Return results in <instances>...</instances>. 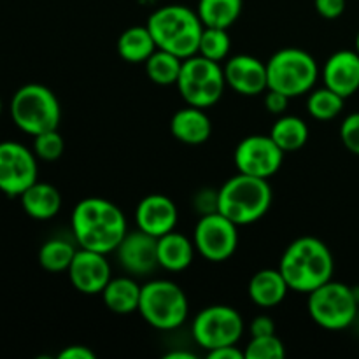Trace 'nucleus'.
Here are the masks:
<instances>
[{
    "mask_svg": "<svg viewBox=\"0 0 359 359\" xmlns=\"http://www.w3.org/2000/svg\"><path fill=\"white\" fill-rule=\"evenodd\" d=\"M70 226L79 248L102 255L114 252L128 231L123 210L114 202L100 196H90L77 202Z\"/></svg>",
    "mask_w": 359,
    "mask_h": 359,
    "instance_id": "nucleus-1",
    "label": "nucleus"
},
{
    "mask_svg": "<svg viewBox=\"0 0 359 359\" xmlns=\"http://www.w3.org/2000/svg\"><path fill=\"white\" fill-rule=\"evenodd\" d=\"M279 270L290 290L309 294L332 279L335 259L321 238L307 235L293 241L284 249Z\"/></svg>",
    "mask_w": 359,
    "mask_h": 359,
    "instance_id": "nucleus-2",
    "label": "nucleus"
},
{
    "mask_svg": "<svg viewBox=\"0 0 359 359\" xmlns=\"http://www.w3.org/2000/svg\"><path fill=\"white\" fill-rule=\"evenodd\" d=\"M146 27L149 28L158 49L182 60L198 53L203 23L191 7L179 4L160 7L147 18Z\"/></svg>",
    "mask_w": 359,
    "mask_h": 359,
    "instance_id": "nucleus-3",
    "label": "nucleus"
},
{
    "mask_svg": "<svg viewBox=\"0 0 359 359\" xmlns=\"http://www.w3.org/2000/svg\"><path fill=\"white\" fill-rule=\"evenodd\" d=\"M272 205V188L269 179L241 174L228 179L217 189V212L233 221L237 226L256 223Z\"/></svg>",
    "mask_w": 359,
    "mask_h": 359,
    "instance_id": "nucleus-4",
    "label": "nucleus"
},
{
    "mask_svg": "<svg viewBox=\"0 0 359 359\" xmlns=\"http://www.w3.org/2000/svg\"><path fill=\"white\" fill-rule=\"evenodd\" d=\"M9 112L14 125L34 137L56 130L62 119V107L56 95L48 86L37 83L25 84L13 95Z\"/></svg>",
    "mask_w": 359,
    "mask_h": 359,
    "instance_id": "nucleus-5",
    "label": "nucleus"
},
{
    "mask_svg": "<svg viewBox=\"0 0 359 359\" xmlns=\"http://www.w3.org/2000/svg\"><path fill=\"white\" fill-rule=\"evenodd\" d=\"M269 88L287 95L302 97L314 90L319 77V65L314 56L300 48H284L273 53L266 62Z\"/></svg>",
    "mask_w": 359,
    "mask_h": 359,
    "instance_id": "nucleus-6",
    "label": "nucleus"
},
{
    "mask_svg": "<svg viewBox=\"0 0 359 359\" xmlns=\"http://www.w3.org/2000/svg\"><path fill=\"white\" fill-rule=\"evenodd\" d=\"M137 311L147 325L168 332L179 328L188 319V297L179 284L167 279H154L140 290Z\"/></svg>",
    "mask_w": 359,
    "mask_h": 359,
    "instance_id": "nucleus-7",
    "label": "nucleus"
},
{
    "mask_svg": "<svg viewBox=\"0 0 359 359\" xmlns=\"http://www.w3.org/2000/svg\"><path fill=\"white\" fill-rule=\"evenodd\" d=\"M186 105L207 109L221 100L226 88L223 65L202 55L182 60L181 74L175 83Z\"/></svg>",
    "mask_w": 359,
    "mask_h": 359,
    "instance_id": "nucleus-8",
    "label": "nucleus"
},
{
    "mask_svg": "<svg viewBox=\"0 0 359 359\" xmlns=\"http://www.w3.org/2000/svg\"><path fill=\"white\" fill-rule=\"evenodd\" d=\"M307 309L316 325L330 332H340L356 321L359 297L354 287L330 279L309 293Z\"/></svg>",
    "mask_w": 359,
    "mask_h": 359,
    "instance_id": "nucleus-9",
    "label": "nucleus"
},
{
    "mask_svg": "<svg viewBox=\"0 0 359 359\" xmlns=\"http://www.w3.org/2000/svg\"><path fill=\"white\" fill-rule=\"evenodd\" d=\"M191 333L195 342L209 353L217 347L238 344L244 335V319L230 305H209L195 316Z\"/></svg>",
    "mask_w": 359,
    "mask_h": 359,
    "instance_id": "nucleus-10",
    "label": "nucleus"
},
{
    "mask_svg": "<svg viewBox=\"0 0 359 359\" xmlns=\"http://www.w3.org/2000/svg\"><path fill=\"white\" fill-rule=\"evenodd\" d=\"M193 242L207 262H226L238 248V226L217 210L203 214L195 226Z\"/></svg>",
    "mask_w": 359,
    "mask_h": 359,
    "instance_id": "nucleus-11",
    "label": "nucleus"
},
{
    "mask_svg": "<svg viewBox=\"0 0 359 359\" xmlns=\"http://www.w3.org/2000/svg\"><path fill=\"white\" fill-rule=\"evenodd\" d=\"M35 153L14 140L0 142V191L7 196H18L30 188L39 175Z\"/></svg>",
    "mask_w": 359,
    "mask_h": 359,
    "instance_id": "nucleus-12",
    "label": "nucleus"
},
{
    "mask_svg": "<svg viewBox=\"0 0 359 359\" xmlns=\"http://www.w3.org/2000/svg\"><path fill=\"white\" fill-rule=\"evenodd\" d=\"M284 151L270 135H249L237 144L233 153L235 167L241 174L270 179L283 167Z\"/></svg>",
    "mask_w": 359,
    "mask_h": 359,
    "instance_id": "nucleus-13",
    "label": "nucleus"
},
{
    "mask_svg": "<svg viewBox=\"0 0 359 359\" xmlns=\"http://www.w3.org/2000/svg\"><path fill=\"white\" fill-rule=\"evenodd\" d=\"M114 252L121 269L130 276H149L160 269L158 238L139 228L135 231H126Z\"/></svg>",
    "mask_w": 359,
    "mask_h": 359,
    "instance_id": "nucleus-14",
    "label": "nucleus"
},
{
    "mask_svg": "<svg viewBox=\"0 0 359 359\" xmlns=\"http://www.w3.org/2000/svg\"><path fill=\"white\" fill-rule=\"evenodd\" d=\"M67 272L72 286L83 294H102L109 280L112 279L107 255L83 248L77 249Z\"/></svg>",
    "mask_w": 359,
    "mask_h": 359,
    "instance_id": "nucleus-15",
    "label": "nucleus"
},
{
    "mask_svg": "<svg viewBox=\"0 0 359 359\" xmlns=\"http://www.w3.org/2000/svg\"><path fill=\"white\" fill-rule=\"evenodd\" d=\"M226 86L242 97H258L269 88L266 63L251 55H235L223 65Z\"/></svg>",
    "mask_w": 359,
    "mask_h": 359,
    "instance_id": "nucleus-16",
    "label": "nucleus"
},
{
    "mask_svg": "<svg viewBox=\"0 0 359 359\" xmlns=\"http://www.w3.org/2000/svg\"><path fill=\"white\" fill-rule=\"evenodd\" d=\"M179 219L177 205L161 193L144 196L135 209L137 228L160 238L175 230Z\"/></svg>",
    "mask_w": 359,
    "mask_h": 359,
    "instance_id": "nucleus-17",
    "label": "nucleus"
},
{
    "mask_svg": "<svg viewBox=\"0 0 359 359\" xmlns=\"http://www.w3.org/2000/svg\"><path fill=\"white\" fill-rule=\"evenodd\" d=\"M325 86L349 98L359 90V53L356 49L335 51L323 65Z\"/></svg>",
    "mask_w": 359,
    "mask_h": 359,
    "instance_id": "nucleus-18",
    "label": "nucleus"
},
{
    "mask_svg": "<svg viewBox=\"0 0 359 359\" xmlns=\"http://www.w3.org/2000/svg\"><path fill=\"white\" fill-rule=\"evenodd\" d=\"M170 132L179 142L198 146L212 135V121L205 114V109L186 105L172 116Z\"/></svg>",
    "mask_w": 359,
    "mask_h": 359,
    "instance_id": "nucleus-19",
    "label": "nucleus"
},
{
    "mask_svg": "<svg viewBox=\"0 0 359 359\" xmlns=\"http://www.w3.org/2000/svg\"><path fill=\"white\" fill-rule=\"evenodd\" d=\"M290 286L279 269H263L251 277L248 286L249 298L262 309H273L286 298Z\"/></svg>",
    "mask_w": 359,
    "mask_h": 359,
    "instance_id": "nucleus-20",
    "label": "nucleus"
},
{
    "mask_svg": "<svg viewBox=\"0 0 359 359\" xmlns=\"http://www.w3.org/2000/svg\"><path fill=\"white\" fill-rule=\"evenodd\" d=\"M25 212L37 221H48L55 217L62 209V195L58 188L49 182L35 181L20 196Z\"/></svg>",
    "mask_w": 359,
    "mask_h": 359,
    "instance_id": "nucleus-21",
    "label": "nucleus"
},
{
    "mask_svg": "<svg viewBox=\"0 0 359 359\" xmlns=\"http://www.w3.org/2000/svg\"><path fill=\"white\" fill-rule=\"evenodd\" d=\"M195 242L179 231H168L158 238V263L168 272H182L195 258Z\"/></svg>",
    "mask_w": 359,
    "mask_h": 359,
    "instance_id": "nucleus-22",
    "label": "nucleus"
},
{
    "mask_svg": "<svg viewBox=\"0 0 359 359\" xmlns=\"http://www.w3.org/2000/svg\"><path fill=\"white\" fill-rule=\"evenodd\" d=\"M140 290L142 286L132 277H112L102 291V300L116 314H132L139 309Z\"/></svg>",
    "mask_w": 359,
    "mask_h": 359,
    "instance_id": "nucleus-23",
    "label": "nucleus"
},
{
    "mask_svg": "<svg viewBox=\"0 0 359 359\" xmlns=\"http://www.w3.org/2000/svg\"><path fill=\"white\" fill-rule=\"evenodd\" d=\"M116 48H118V55L130 63H146V60L158 49L146 25L126 28L118 37Z\"/></svg>",
    "mask_w": 359,
    "mask_h": 359,
    "instance_id": "nucleus-24",
    "label": "nucleus"
},
{
    "mask_svg": "<svg viewBox=\"0 0 359 359\" xmlns=\"http://www.w3.org/2000/svg\"><path fill=\"white\" fill-rule=\"evenodd\" d=\"M244 0H198L196 14L203 27L230 28L242 14Z\"/></svg>",
    "mask_w": 359,
    "mask_h": 359,
    "instance_id": "nucleus-25",
    "label": "nucleus"
},
{
    "mask_svg": "<svg viewBox=\"0 0 359 359\" xmlns=\"http://www.w3.org/2000/svg\"><path fill=\"white\" fill-rule=\"evenodd\" d=\"M269 135L284 153H294L307 144L309 126L298 116H279Z\"/></svg>",
    "mask_w": 359,
    "mask_h": 359,
    "instance_id": "nucleus-26",
    "label": "nucleus"
},
{
    "mask_svg": "<svg viewBox=\"0 0 359 359\" xmlns=\"http://www.w3.org/2000/svg\"><path fill=\"white\" fill-rule=\"evenodd\" d=\"M146 74L154 84L160 86H170L175 84L179 79L182 67V58L172 55V53L156 49L149 58L146 60Z\"/></svg>",
    "mask_w": 359,
    "mask_h": 359,
    "instance_id": "nucleus-27",
    "label": "nucleus"
},
{
    "mask_svg": "<svg viewBox=\"0 0 359 359\" xmlns=\"http://www.w3.org/2000/svg\"><path fill=\"white\" fill-rule=\"evenodd\" d=\"M76 252V245L65 238H51L39 249V263L48 272H67Z\"/></svg>",
    "mask_w": 359,
    "mask_h": 359,
    "instance_id": "nucleus-28",
    "label": "nucleus"
},
{
    "mask_svg": "<svg viewBox=\"0 0 359 359\" xmlns=\"http://www.w3.org/2000/svg\"><path fill=\"white\" fill-rule=\"evenodd\" d=\"M344 104H346V98L330 90L328 86L309 91L307 111L318 121H332V119H335L344 111Z\"/></svg>",
    "mask_w": 359,
    "mask_h": 359,
    "instance_id": "nucleus-29",
    "label": "nucleus"
},
{
    "mask_svg": "<svg viewBox=\"0 0 359 359\" xmlns=\"http://www.w3.org/2000/svg\"><path fill=\"white\" fill-rule=\"evenodd\" d=\"M230 49L231 41L226 28L203 27L198 42V53L196 55H202L205 58L212 60V62L221 63L230 55Z\"/></svg>",
    "mask_w": 359,
    "mask_h": 359,
    "instance_id": "nucleus-30",
    "label": "nucleus"
},
{
    "mask_svg": "<svg viewBox=\"0 0 359 359\" xmlns=\"http://www.w3.org/2000/svg\"><path fill=\"white\" fill-rule=\"evenodd\" d=\"M245 359H284L286 347L277 335L252 337L244 349Z\"/></svg>",
    "mask_w": 359,
    "mask_h": 359,
    "instance_id": "nucleus-31",
    "label": "nucleus"
},
{
    "mask_svg": "<svg viewBox=\"0 0 359 359\" xmlns=\"http://www.w3.org/2000/svg\"><path fill=\"white\" fill-rule=\"evenodd\" d=\"M65 140L60 135L58 128L42 132L34 137V153L42 161H56L63 154Z\"/></svg>",
    "mask_w": 359,
    "mask_h": 359,
    "instance_id": "nucleus-32",
    "label": "nucleus"
},
{
    "mask_svg": "<svg viewBox=\"0 0 359 359\" xmlns=\"http://www.w3.org/2000/svg\"><path fill=\"white\" fill-rule=\"evenodd\" d=\"M340 140L349 153L359 156V112L344 118L340 125Z\"/></svg>",
    "mask_w": 359,
    "mask_h": 359,
    "instance_id": "nucleus-33",
    "label": "nucleus"
},
{
    "mask_svg": "<svg viewBox=\"0 0 359 359\" xmlns=\"http://www.w3.org/2000/svg\"><path fill=\"white\" fill-rule=\"evenodd\" d=\"M347 0H314V9L325 20H337L346 13Z\"/></svg>",
    "mask_w": 359,
    "mask_h": 359,
    "instance_id": "nucleus-34",
    "label": "nucleus"
},
{
    "mask_svg": "<svg viewBox=\"0 0 359 359\" xmlns=\"http://www.w3.org/2000/svg\"><path fill=\"white\" fill-rule=\"evenodd\" d=\"M263 95H265V98H263V104H265L266 111H269L270 114L283 116L284 112H286L287 104H290V100H291L287 95L280 93V91H276V90H266Z\"/></svg>",
    "mask_w": 359,
    "mask_h": 359,
    "instance_id": "nucleus-35",
    "label": "nucleus"
},
{
    "mask_svg": "<svg viewBox=\"0 0 359 359\" xmlns=\"http://www.w3.org/2000/svg\"><path fill=\"white\" fill-rule=\"evenodd\" d=\"M249 332H251V337L276 335V323L269 316H256L249 325Z\"/></svg>",
    "mask_w": 359,
    "mask_h": 359,
    "instance_id": "nucleus-36",
    "label": "nucleus"
},
{
    "mask_svg": "<svg viewBox=\"0 0 359 359\" xmlns=\"http://www.w3.org/2000/svg\"><path fill=\"white\" fill-rule=\"evenodd\" d=\"M58 359H97V354L86 346H69L60 351Z\"/></svg>",
    "mask_w": 359,
    "mask_h": 359,
    "instance_id": "nucleus-37",
    "label": "nucleus"
},
{
    "mask_svg": "<svg viewBox=\"0 0 359 359\" xmlns=\"http://www.w3.org/2000/svg\"><path fill=\"white\" fill-rule=\"evenodd\" d=\"M207 358L209 359H245L244 351H241L235 346H224V347H217V349H212L207 353Z\"/></svg>",
    "mask_w": 359,
    "mask_h": 359,
    "instance_id": "nucleus-38",
    "label": "nucleus"
},
{
    "mask_svg": "<svg viewBox=\"0 0 359 359\" xmlns=\"http://www.w3.org/2000/svg\"><path fill=\"white\" fill-rule=\"evenodd\" d=\"M165 359H195V356L186 351H174V353L165 354Z\"/></svg>",
    "mask_w": 359,
    "mask_h": 359,
    "instance_id": "nucleus-39",
    "label": "nucleus"
},
{
    "mask_svg": "<svg viewBox=\"0 0 359 359\" xmlns=\"http://www.w3.org/2000/svg\"><path fill=\"white\" fill-rule=\"evenodd\" d=\"M354 46H356V48H354V49H356V51L359 53V32H358V35H356V42H354Z\"/></svg>",
    "mask_w": 359,
    "mask_h": 359,
    "instance_id": "nucleus-40",
    "label": "nucleus"
},
{
    "mask_svg": "<svg viewBox=\"0 0 359 359\" xmlns=\"http://www.w3.org/2000/svg\"><path fill=\"white\" fill-rule=\"evenodd\" d=\"M0 114H2V100H0Z\"/></svg>",
    "mask_w": 359,
    "mask_h": 359,
    "instance_id": "nucleus-41",
    "label": "nucleus"
}]
</instances>
